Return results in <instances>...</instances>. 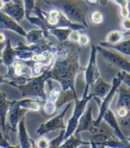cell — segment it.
I'll return each instance as SVG.
<instances>
[{
  "label": "cell",
  "instance_id": "6da1fadb",
  "mask_svg": "<svg viewBox=\"0 0 130 148\" xmlns=\"http://www.w3.org/2000/svg\"><path fill=\"white\" fill-rule=\"evenodd\" d=\"M81 47L79 43H72L68 54L62 58L55 59L53 65L43 73L47 79H53L60 83L62 90L75 89V79L78 74L85 71L80 65L79 56Z\"/></svg>",
  "mask_w": 130,
  "mask_h": 148
},
{
  "label": "cell",
  "instance_id": "7a4b0ae2",
  "mask_svg": "<svg viewBox=\"0 0 130 148\" xmlns=\"http://www.w3.org/2000/svg\"><path fill=\"white\" fill-rule=\"evenodd\" d=\"M46 3L57 7L62 15L74 23H79L89 28L86 22V15L89 7L85 0H46Z\"/></svg>",
  "mask_w": 130,
  "mask_h": 148
},
{
  "label": "cell",
  "instance_id": "3957f363",
  "mask_svg": "<svg viewBox=\"0 0 130 148\" xmlns=\"http://www.w3.org/2000/svg\"><path fill=\"white\" fill-rule=\"evenodd\" d=\"M47 79L44 73L37 77H32L28 82L24 84H15L10 81L9 85L16 88L21 94L23 98L25 97H39L43 99L45 102L47 98V92L45 91L46 82Z\"/></svg>",
  "mask_w": 130,
  "mask_h": 148
},
{
  "label": "cell",
  "instance_id": "277c9868",
  "mask_svg": "<svg viewBox=\"0 0 130 148\" xmlns=\"http://www.w3.org/2000/svg\"><path fill=\"white\" fill-rule=\"evenodd\" d=\"M5 76L10 81L21 85L28 82L33 77V72L26 61L16 59L13 64L8 67V71Z\"/></svg>",
  "mask_w": 130,
  "mask_h": 148
},
{
  "label": "cell",
  "instance_id": "5b68a950",
  "mask_svg": "<svg viewBox=\"0 0 130 148\" xmlns=\"http://www.w3.org/2000/svg\"><path fill=\"white\" fill-rule=\"evenodd\" d=\"M93 98L94 99V96L91 93L88 95H83V97L80 100L79 98L74 100L75 108H74V112H73L72 116L68 121V123L66 126V130H65V135H64V140H66L69 136H70L71 135L74 134V132L76 131V130H77V128H78L79 119L86 110V103H88Z\"/></svg>",
  "mask_w": 130,
  "mask_h": 148
},
{
  "label": "cell",
  "instance_id": "8992f818",
  "mask_svg": "<svg viewBox=\"0 0 130 148\" xmlns=\"http://www.w3.org/2000/svg\"><path fill=\"white\" fill-rule=\"evenodd\" d=\"M72 106V103L70 102L65 107L60 109L58 113L53 117L52 119L48 120L47 122L42 123L39 128L37 130V134L38 136H45L46 134L52 132V131H57L61 130H66V125L64 123V118L66 116L67 112Z\"/></svg>",
  "mask_w": 130,
  "mask_h": 148
},
{
  "label": "cell",
  "instance_id": "52a82bcc",
  "mask_svg": "<svg viewBox=\"0 0 130 148\" xmlns=\"http://www.w3.org/2000/svg\"><path fill=\"white\" fill-rule=\"evenodd\" d=\"M97 53L102 56V57L111 65L116 66L121 71H125L130 73V62L127 58L122 56L120 52H116L114 49L104 47L102 46L96 47Z\"/></svg>",
  "mask_w": 130,
  "mask_h": 148
},
{
  "label": "cell",
  "instance_id": "ba28073f",
  "mask_svg": "<svg viewBox=\"0 0 130 148\" xmlns=\"http://www.w3.org/2000/svg\"><path fill=\"white\" fill-rule=\"evenodd\" d=\"M122 80H121V74L120 71H118L117 76L114 77L112 79V88L111 90L109 91V93L107 94V96L103 99L102 103L99 104V107H100V111H99V114H98V117L97 119L94 121V125L96 127H99L101 124V121H103V117L105 113V112L110 108L111 106V103L112 102V99L115 96V93H117V90L118 88V87L120 86Z\"/></svg>",
  "mask_w": 130,
  "mask_h": 148
},
{
  "label": "cell",
  "instance_id": "9c48e42d",
  "mask_svg": "<svg viewBox=\"0 0 130 148\" xmlns=\"http://www.w3.org/2000/svg\"><path fill=\"white\" fill-rule=\"evenodd\" d=\"M28 110L21 108L17 100H14L10 102V106L7 112L6 117V130L8 132V129L12 132H16L17 126L21 119L24 117L25 113Z\"/></svg>",
  "mask_w": 130,
  "mask_h": 148
},
{
  "label": "cell",
  "instance_id": "30bf717a",
  "mask_svg": "<svg viewBox=\"0 0 130 148\" xmlns=\"http://www.w3.org/2000/svg\"><path fill=\"white\" fill-rule=\"evenodd\" d=\"M96 55H97V49L96 47L92 45L91 46V52H90V57L88 61V64L85 68V81H86V88H90L92 84L101 77L98 65L96 62Z\"/></svg>",
  "mask_w": 130,
  "mask_h": 148
},
{
  "label": "cell",
  "instance_id": "8fae6325",
  "mask_svg": "<svg viewBox=\"0 0 130 148\" xmlns=\"http://www.w3.org/2000/svg\"><path fill=\"white\" fill-rule=\"evenodd\" d=\"M84 131H89L92 134H95L99 132L98 127H96L94 125V121L93 120V116H92V107L88 106V109L85 110L83 112L82 116L79 119L78 128L74 132V136L76 137H79L80 138V134Z\"/></svg>",
  "mask_w": 130,
  "mask_h": 148
},
{
  "label": "cell",
  "instance_id": "7c38bea8",
  "mask_svg": "<svg viewBox=\"0 0 130 148\" xmlns=\"http://www.w3.org/2000/svg\"><path fill=\"white\" fill-rule=\"evenodd\" d=\"M4 29H9L14 31L15 33L19 34L20 36L26 37L27 32L24 30V29L21 27L19 23H17L15 20H14L12 17H10L4 12L0 11V31Z\"/></svg>",
  "mask_w": 130,
  "mask_h": 148
},
{
  "label": "cell",
  "instance_id": "4fadbf2b",
  "mask_svg": "<svg viewBox=\"0 0 130 148\" xmlns=\"http://www.w3.org/2000/svg\"><path fill=\"white\" fill-rule=\"evenodd\" d=\"M2 12L12 17L14 20H15L17 23H21L23 19L25 17V9L23 5H20L17 4H14L13 2L7 1L4 6V8L1 10Z\"/></svg>",
  "mask_w": 130,
  "mask_h": 148
},
{
  "label": "cell",
  "instance_id": "5bb4252c",
  "mask_svg": "<svg viewBox=\"0 0 130 148\" xmlns=\"http://www.w3.org/2000/svg\"><path fill=\"white\" fill-rule=\"evenodd\" d=\"M9 106H10V101H8L6 95L0 90V125H1L2 130L7 140H9V136H8V132L6 130V117H7Z\"/></svg>",
  "mask_w": 130,
  "mask_h": 148
},
{
  "label": "cell",
  "instance_id": "9a60e30c",
  "mask_svg": "<svg viewBox=\"0 0 130 148\" xmlns=\"http://www.w3.org/2000/svg\"><path fill=\"white\" fill-rule=\"evenodd\" d=\"M103 120L105 121L108 124L111 126V128L114 131V134L116 135V136L118 139L121 140V141H127V137L122 133V131L120 130V124H118V121L116 118L113 111H112L110 108L108 109L103 115Z\"/></svg>",
  "mask_w": 130,
  "mask_h": 148
},
{
  "label": "cell",
  "instance_id": "2e32d148",
  "mask_svg": "<svg viewBox=\"0 0 130 148\" xmlns=\"http://www.w3.org/2000/svg\"><path fill=\"white\" fill-rule=\"evenodd\" d=\"M18 140H19V147L21 148H30L35 147L33 142L29 136V134L26 130L25 126V116L21 119L18 123Z\"/></svg>",
  "mask_w": 130,
  "mask_h": 148
},
{
  "label": "cell",
  "instance_id": "e0dca14e",
  "mask_svg": "<svg viewBox=\"0 0 130 148\" xmlns=\"http://www.w3.org/2000/svg\"><path fill=\"white\" fill-rule=\"evenodd\" d=\"M91 87H92L91 93L94 95V97L103 99L111 90L112 85L104 81V79L102 77H99L92 84Z\"/></svg>",
  "mask_w": 130,
  "mask_h": 148
},
{
  "label": "cell",
  "instance_id": "ac0fdd59",
  "mask_svg": "<svg viewBox=\"0 0 130 148\" xmlns=\"http://www.w3.org/2000/svg\"><path fill=\"white\" fill-rule=\"evenodd\" d=\"M17 50L12 47L10 39H7L5 42V46L2 50V63H4L6 67L11 66L17 59Z\"/></svg>",
  "mask_w": 130,
  "mask_h": 148
},
{
  "label": "cell",
  "instance_id": "d6986e66",
  "mask_svg": "<svg viewBox=\"0 0 130 148\" xmlns=\"http://www.w3.org/2000/svg\"><path fill=\"white\" fill-rule=\"evenodd\" d=\"M18 103L21 108H24L28 111L38 112L43 106L45 101L39 97H25L18 100Z\"/></svg>",
  "mask_w": 130,
  "mask_h": 148
},
{
  "label": "cell",
  "instance_id": "ffe728a7",
  "mask_svg": "<svg viewBox=\"0 0 130 148\" xmlns=\"http://www.w3.org/2000/svg\"><path fill=\"white\" fill-rule=\"evenodd\" d=\"M118 94V99L116 104V108L124 107L130 111V88L125 86H120L117 90Z\"/></svg>",
  "mask_w": 130,
  "mask_h": 148
},
{
  "label": "cell",
  "instance_id": "44dd1931",
  "mask_svg": "<svg viewBox=\"0 0 130 148\" xmlns=\"http://www.w3.org/2000/svg\"><path fill=\"white\" fill-rule=\"evenodd\" d=\"M99 45L104 47H109V48L114 49L118 52H120V54L125 55L130 58V39L123 40V41L121 40L120 42H118V43H116V44H111V43H108L106 41H103V42H100Z\"/></svg>",
  "mask_w": 130,
  "mask_h": 148
},
{
  "label": "cell",
  "instance_id": "7402d4cb",
  "mask_svg": "<svg viewBox=\"0 0 130 148\" xmlns=\"http://www.w3.org/2000/svg\"><path fill=\"white\" fill-rule=\"evenodd\" d=\"M77 98H78V96L76 91H73L72 89H66V90L62 89L59 97L55 102L56 109H60L65 103H68L71 101H74Z\"/></svg>",
  "mask_w": 130,
  "mask_h": 148
},
{
  "label": "cell",
  "instance_id": "603a6c76",
  "mask_svg": "<svg viewBox=\"0 0 130 148\" xmlns=\"http://www.w3.org/2000/svg\"><path fill=\"white\" fill-rule=\"evenodd\" d=\"M72 29L69 27H50L49 33L50 35H53L59 42H63L69 39V36L71 32Z\"/></svg>",
  "mask_w": 130,
  "mask_h": 148
},
{
  "label": "cell",
  "instance_id": "cb8c5ba5",
  "mask_svg": "<svg viewBox=\"0 0 130 148\" xmlns=\"http://www.w3.org/2000/svg\"><path fill=\"white\" fill-rule=\"evenodd\" d=\"M25 38L29 45H32V44H38L47 38H45L43 31L38 28V29H31L29 32H27Z\"/></svg>",
  "mask_w": 130,
  "mask_h": 148
},
{
  "label": "cell",
  "instance_id": "d4e9b609",
  "mask_svg": "<svg viewBox=\"0 0 130 148\" xmlns=\"http://www.w3.org/2000/svg\"><path fill=\"white\" fill-rule=\"evenodd\" d=\"M83 145H90V142L83 141V140H81V138H79V137H76L74 135H71L66 140H64V142L61 145L60 147H62V148H77Z\"/></svg>",
  "mask_w": 130,
  "mask_h": 148
},
{
  "label": "cell",
  "instance_id": "484cf974",
  "mask_svg": "<svg viewBox=\"0 0 130 148\" xmlns=\"http://www.w3.org/2000/svg\"><path fill=\"white\" fill-rule=\"evenodd\" d=\"M128 35H130L129 31H127V33H124L120 30H112L107 34L105 41L111 44H116V43H118V42H120L126 36H128Z\"/></svg>",
  "mask_w": 130,
  "mask_h": 148
},
{
  "label": "cell",
  "instance_id": "4316f807",
  "mask_svg": "<svg viewBox=\"0 0 130 148\" xmlns=\"http://www.w3.org/2000/svg\"><path fill=\"white\" fill-rule=\"evenodd\" d=\"M112 1L120 6V15L122 18L129 17V9H128V0H112Z\"/></svg>",
  "mask_w": 130,
  "mask_h": 148
},
{
  "label": "cell",
  "instance_id": "83f0119b",
  "mask_svg": "<svg viewBox=\"0 0 130 148\" xmlns=\"http://www.w3.org/2000/svg\"><path fill=\"white\" fill-rule=\"evenodd\" d=\"M61 91H62V87H51L47 93V100L56 102Z\"/></svg>",
  "mask_w": 130,
  "mask_h": 148
},
{
  "label": "cell",
  "instance_id": "f1b7e54d",
  "mask_svg": "<svg viewBox=\"0 0 130 148\" xmlns=\"http://www.w3.org/2000/svg\"><path fill=\"white\" fill-rule=\"evenodd\" d=\"M65 130H60V135L53 138V140L49 141V148H57L60 147L61 145L64 142V135H65Z\"/></svg>",
  "mask_w": 130,
  "mask_h": 148
},
{
  "label": "cell",
  "instance_id": "f546056e",
  "mask_svg": "<svg viewBox=\"0 0 130 148\" xmlns=\"http://www.w3.org/2000/svg\"><path fill=\"white\" fill-rule=\"evenodd\" d=\"M89 19L94 24H101L103 22V15L99 10H94L89 15Z\"/></svg>",
  "mask_w": 130,
  "mask_h": 148
},
{
  "label": "cell",
  "instance_id": "4dcf8cb0",
  "mask_svg": "<svg viewBox=\"0 0 130 148\" xmlns=\"http://www.w3.org/2000/svg\"><path fill=\"white\" fill-rule=\"evenodd\" d=\"M43 109H44L45 113H47L48 115H53L57 110L55 102H53L50 100H46V102L44 103V104H43Z\"/></svg>",
  "mask_w": 130,
  "mask_h": 148
},
{
  "label": "cell",
  "instance_id": "1f68e13d",
  "mask_svg": "<svg viewBox=\"0 0 130 148\" xmlns=\"http://www.w3.org/2000/svg\"><path fill=\"white\" fill-rule=\"evenodd\" d=\"M36 0H23V6L25 9V16L30 15L36 7Z\"/></svg>",
  "mask_w": 130,
  "mask_h": 148
},
{
  "label": "cell",
  "instance_id": "d6a6232c",
  "mask_svg": "<svg viewBox=\"0 0 130 148\" xmlns=\"http://www.w3.org/2000/svg\"><path fill=\"white\" fill-rule=\"evenodd\" d=\"M0 147H5V148L14 147L13 145H11L9 141L5 138V136L4 135V132L2 130V128H1V125H0Z\"/></svg>",
  "mask_w": 130,
  "mask_h": 148
},
{
  "label": "cell",
  "instance_id": "836d02e7",
  "mask_svg": "<svg viewBox=\"0 0 130 148\" xmlns=\"http://www.w3.org/2000/svg\"><path fill=\"white\" fill-rule=\"evenodd\" d=\"M79 37H80L79 30L72 29L70 34V36H69V40L71 41V42H73V43H79Z\"/></svg>",
  "mask_w": 130,
  "mask_h": 148
},
{
  "label": "cell",
  "instance_id": "e575fe53",
  "mask_svg": "<svg viewBox=\"0 0 130 148\" xmlns=\"http://www.w3.org/2000/svg\"><path fill=\"white\" fill-rule=\"evenodd\" d=\"M36 146L39 147V148H47V147H49V141L47 137L41 136V137L38 140V142L36 144Z\"/></svg>",
  "mask_w": 130,
  "mask_h": 148
},
{
  "label": "cell",
  "instance_id": "d590c367",
  "mask_svg": "<svg viewBox=\"0 0 130 148\" xmlns=\"http://www.w3.org/2000/svg\"><path fill=\"white\" fill-rule=\"evenodd\" d=\"M121 74V80L125 85L128 88H130V73L125 71H120Z\"/></svg>",
  "mask_w": 130,
  "mask_h": 148
},
{
  "label": "cell",
  "instance_id": "8d00e7d4",
  "mask_svg": "<svg viewBox=\"0 0 130 148\" xmlns=\"http://www.w3.org/2000/svg\"><path fill=\"white\" fill-rule=\"evenodd\" d=\"M118 124L122 128H127L130 130V116L129 117H125V118H120L118 121Z\"/></svg>",
  "mask_w": 130,
  "mask_h": 148
},
{
  "label": "cell",
  "instance_id": "74e56055",
  "mask_svg": "<svg viewBox=\"0 0 130 148\" xmlns=\"http://www.w3.org/2000/svg\"><path fill=\"white\" fill-rule=\"evenodd\" d=\"M128 110L124 107H120V108H116V113L120 118H125L128 114Z\"/></svg>",
  "mask_w": 130,
  "mask_h": 148
},
{
  "label": "cell",
  "instance_id": "f35d334b",
  "mask_svg": "<svg viewBox=\"0 0 130 148\" xmlns=\"http://www.w3.org/2000/svg\"><path fill=\"white\" fill-rule=\"evenodd\" d=\"M90 42V38L88 35L86 34H82L79 37V44L80 46H86Z\"/></svg>",
  "mask_w": 130,
  "mask_h": 148
},
{
  "label": "cell",
  "instance_id": "ab89813d",
  "mask_svg": "<svg viewBox=\"0 0 130 148\" xmlns=\"http://www.w3.org/2000/svg\"><path fill=\"white\" fill-rule=\"evenodd\" d=\"M121 27L127 31L130 30V18L129 17L123 18V21L121 22Z\"/></svg>",
  "mask_w": 130,
  "mask_h": 148
},
{
  "label": "cell",
  "instance_id": "60d3db41",
  "mask_svg": "<svg viewBox=\"0 0 130 148\" xmlns=\"http://www.w3.org/2000/svg\"><path fill=\"white\" fill-rule=\"evenodd\" d=\"M3 83L10 84V80H9V79H7L5 78V76L0 75V84H3Z\"/></svg>",
  "mask_w": 130,
  "mask_h": 148
},
{
  "label": "cell",
  "instance_id": "b9f144b4",
  "mask_svg": "<svg viewBox=\"0 0 130 148\" xmlns=\"http://www.w3.org/2000/svg\"><path fill=\"white\" fill-rule=\"evenodd\" d=\"M8 1L13 2V3L20 5H23V0H8Z\"/></svg>",
  "mask_w": 130,
  "mask_h": 148
},
{
  "label": "cell",
  "instance_id": "7bdbcfd3",
  "mask_svg": "<svg viewBox=\"0 0 130 148\" xmlns=\"http://www.w3.org/2000/svg\"><path fill=\"white\" fill-rule=\"evenodd\" d=\"M8 1V0H0V10H2L5 5V3Z\"/></svg>",
  "mask_w": 130,
  "mask_h": 148
},
{
  "label": "cell",
  "instance_id": "ee69618b",
  "mask_svg": "<svg viewBox=\"0 0 130 148\" xmlns=\"http://www.w3.org/2000/svg\"><path fill=\"white\" fill-rule=\"evenodd\" d=\"M88 2H89L90 4H96L98 3V0H86Z\"/></svg>",
  "mask_w": 130,
  "mask_h": 148
},
{
  "label": "cell",
  "instance_id": "f6af8a7d",
  "mask_svg": "<svg viewBox=\"0 0 130 148\" xmlns=\"http://www.w3.org/2000/svg\"><path fill=\"white\" fill-rule=\"evenodd\" d=\"M128 9H129V13H130V2L128 3Z\"/></svg>",
  "mask_w": 130,
  "mask_h": 148
},
{
  "label": "cell",
  "instance_id": "bcb514c9",
  "mask_svg": "<svg viewBox=\"0 0 130 148\" xmlns=\"http://www.w3.org/2000/svg\"><path fill=\"white\" fill-rule=\"evenodd\" d=\"M127 141H128V142L130 143V136H129V137H127Z\"/></svg>",
  "mask_w": 130,
  "mask_h": 148
},
{
  "label": "cell",
  "instance_id": "7dc6e473",
  "mask_svg": "<svg viewBox=\"0 0 130 148\" xmlns=\"http://www.w3.org/2000/svg\"><path fill=\"white\" fill-rule=\"evenodd\" d=\"M0 63H2V58H1V56H0Z\"/></svg>",
  "mask_w": 130,
  "mask_h": 148
},
{
  "label": "cell",
  "instance_id": "c3c4849f",
  "mask_svg": "<svg viewBox=\"0 0 130 148\" xmlns=\"http://www.w3.org/2000/svg\"><path fill=\"white\" fill-rule=\"evenodd\" d=\"M1 55H2V51L0 50V56H1Z\"/></svg>",
  "mask_w": 130,
  "mask_h": 148
},
{
  "label": "cell",
  "instance_id": "681fc988",
  "mask_svg": "<svg viewBox=\"0 0 130 148\" xmlns=\"http://www.w3.org/2000/svg\"><path fill=\"white\" fill-rule=\"evenodd\" d=\"M128 1H129V2H130V0H128Z\"/></svg>",
  "mask_w": 130,
  "mask_h": 148
},
{
  "label": "cell",
  "instance_id": "f907efd6",
  "mask_svg": "<svg viewBox=\"0 0 130 148\" xmlns=\"http://www.w3.org/2000/svg\"><path fill=\"white\" fill-rule=\"evenodd\" d=\"M44 1H46V0H44Z\"/></svg>",
  "mask_w": 130,
  "mask_h": 148
}]
</instances>
